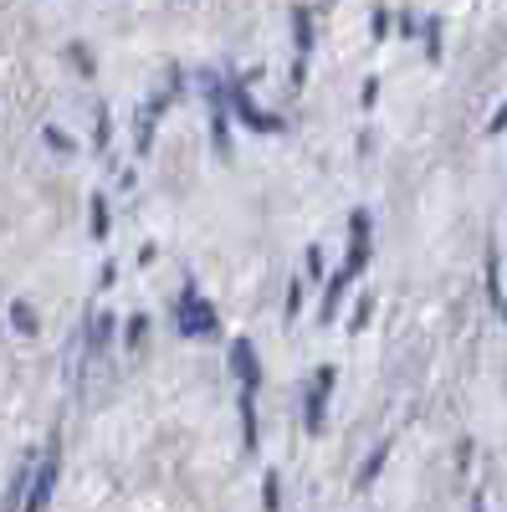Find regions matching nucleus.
Returning a JSON list of instances; mask_svg holds the SVG:
<instances>
[{
    "label": "nucleus",
    "mask_w": 507,
    "mask_h": 512,
    "mask_svg": "<svg viewBox=\"0 0 507 512\" xmlns=\"http://www.w3.org/2000/svg\"><path fill=\"white\" fill-rule=\"evenodd\" d=\"M11 328H16V333H26V338H36V328H41V323H36V313H31L26 303H11Z\"/></svg>",
    "instance_id": "obj_18"
},
{
    "label": "nucleus",
    "mask_w": 507,
    "mask_h": 512,
    "mask_svg": "<svg viewBox=\"0 0 507 512\" xmlns=\"http://www.w3.org/2000/svg\"><path fill=\"white\" fill-rule=\"evenodd\" d=\"M292 47H298L292 67H308V57H313V11L308 6H292Z\"/></svg>",
    "instance_id": "obj_10"
},
{
    "label": "nucleus",
    "mask_w": 507,
    "mask_h": 512,
    "mask_svg": "<svg viewBox=\"0 0 507 512\" xmlns=\"http://www.w3.org/2000/svg\"><path fill=\"white\" fill-rule=\"evenodd\" d=\"M159 113H164L159 103H149V108L139 113V154H149V149H154V123H159Z\"/></svg>",
    "instance_id": "obj_16"
},
{
    "label": "nucleus",
    "mask_w": 507,
    "mask_h": 512,
    "mask_svg": "<svg viewBox=\"0 0 507 512\" xmlns=\"http://www.w3.org/2000/svg\"><path fill=\"white\" fill-rule=\"evenodd\" d=\"M369 313H374V292H364V297H359V308H354V318H349V328L359 333V328L369 323Z\"/></svg>",
    "instance_id": "obj_25"
},
{
    "label": "nucleus",
    "mask_w": 507,
    "mask_h": 512,
    "mask_svg": "<svg viewBox=\"0 0 507 512\" xmlns=\"http://www.w3.org/2000/svg\"><path fill=\"white\" fill-rule=\"evenodd\" d=\"M231 374L241 384V395L262 390V359H257V349H251V338H231Z\"/></svg>",
    "instance_id": "obj_7"
},
{
    "label": "nucleus",
    "mask_w": 507,
    "mask_h": 512,
    "mask_svg": "<svg viewBox=\"0 0 507 512\" xmlns=\"http://www.w3.org/2000/svg\"><path fill=\"white\" fill-rule=\"evenodd\" d=\"M67 62H72V67H77L82 77H93V72H98V62H93V52H88V47H82V41H72V47H67Z\"/></svg>",
    "instance_id": "obj_22"
},
{
    "label": "nucleus",
    "mask_w": 507,
    "mask_h": 512,
    "mask_svg": "<svg viewBox=\"0 0 507 512\" xmlns=\"http://www.w3.org/2000/svg\"><path fill=\"white\" fill-rule=\"evenodd\" d=\"M298 313H303V282L292 277L287 282V318H298Z\"/></svg>",
    "instance_id": "obj_26"
},
{
    "label": "nucleus",
    "mask_w": 507,
    "mask_h": 512,
    "mask_svg": "<svg viewBox=\"0 0 507 512\" xmlns=\"http://www.w3.org/2000/svg\"><path fill=\"white\" fill-rule=\"evenodd\" d=\"M379 103V77H364V88H359V108H374Z\"/></svg>",
    "instance_id": "obj_27"
},
{
    "label": "nucleus",
    "mask_w": 507,
    "mask_h": 512,
    "mask_svg": "<svg viewBox=\"0 0 507 512\" xmlns=\"http://www.w3.org/2000/svg\"><path fill=\"white\" fill-rule=\"evenodd\" d=\"M487 303H492V313L507 328V287H502V251H497V241L487 246Z\"/></svg>",
    "instance_id": "obj_9"
},
{
    "label": "nucleus",
    "mask_w": 507,
    "mask_h": 512,
    "mask_svg": "<svg viewBox=\"0 0 507 512\" xmlns=\"http://www.w3.org/2000/svg\"><path fill=\"white\" fill-rule=\"evenodd\" d=\"M344 292H349V277H344V272H333L328 287H323V323L338 318V308H344Z\"/></svg>",
    "instance_id": "obj_14"
},
{
    "label": "nucleus",
    "mask_w": 507,
    "mask_h": 512,
    "mask_svg": "<svg viewBox=\"0 0 507 512\" xmlns=\"http://www.w3.org/2000/svg\"><path fill=\"white\" fill-rule=\"evenodd\" d=\"M113 333H118V318L113 313H93L88 323H82V359H88V369L113 349Z\"/></svg>",
    "instance_id": "obj_6"
},
{
    "label": "nucleus",
    "mask_w": 507,
    "mask_h": 512,
    "mask_svg": "<svg viewBox=\"0 0 507 512\" xmlns=\"http://www.w3.org/2000/svg\"><path fill=\"white\" fill-rule=\"evenodd\" d=\"M369 267V210H349V262L338 267L349 282Z\"/></svg>",
    "instance_id": "obj_8"
},
{
    "label": "nucleus",
    "mask_w": 507,
    "mask_h": 512,
    "mask_svg": "<svg viewBox=\"0 0 507 512\" xmlns=\"http://www.w3.org/2000/svg\"><path fill=\"white\" fill-rule=\"evenodd\" d=\"M333 364L313 369V384H308V400H303V420H308V436H323L328 425V395H333Z\"/></svg>",
    "instance_id": "obj_5"
},
{
    "label": "nucleus",
    "mask_w": 507,
    "mask_h": 512,
    "mask_svg": "<svg viewBox=\"0 0 507 512\" xmlns=\"http://www.w3.org/2000/svg\"><path fill=\"white\" fill-rule=\"evenodd\" d=\"M108 226H113V221H108V195H93V236L108 241Z\"/></svg>",
    "instance_id": "obj_23"
},
{
    "label": "nucleus",
    "mask_w": 507,
    "mask_h": 512,
    "mask_svg": "<svg viewBox=\"0 0 507 512\" xmlns=\"http://www.w3.org/2000/svg\"><path fill=\"white\" fill-rule=\"evenodd\" d=\"M108 144H113V118H108V108H98V123H93V149H98V154H108Z\"/></svg>",
    "instance_id": "obj_20"
},
{
    "label": "nucleus",
    "mask_w": 507,
    "mask_h": 512,
    "mask_svg": "<svg viewBox=\"0 0 507 512\" xmlns=\"http://www.w3.org/2000/svg\"><path fill=\"white\" fill-rule=\"evenodd\" d=\"M420 36H426V62H441V57H446V47H441V21H436V16L420 21Z\"/></svg>",
    "instance_id": "obj_17"
},
{
    "label": "nucleus",
    "mask_w": 507,
    "mask_h": 512,
    "mask_svg": "<svg viewBox=\"0 0 507 512\" xmlns=\"http://www.w3.org/2000/svg\"><path fill=\"white\" fill-rule=\"evenodd\" d=\"M118 328H123V349H134V354H139V349H144V338H149V318L134 313L129 323H118Z\"/></svg>",
    "instance_id": "obj_15"
},
{
    "label": "nucleus",
    "mask_w": 507,
    "mask_h": 512,
    "mask_svg": "<svg viewBox=\"0 0 507 512\" xmlns=\"http://www.w3.org/2000/svg\"><path fill=\"white\" fill-rule=\"evenodd\" d=\"M175 333L180 338H210L216 333V308H210V297L195 292V282H185V292L175 297Z\"/></svg>",
    "instance_id": "obj_2"
},
{
    "label": "nucleus",
    "mask_w": 507,
    "mask_h": 512,
    "mask_svg": "<svg viewBox=\"0 0 507 512\" xmlns=\"http://www.w3.org/2000/svg\"><path fill=\"white\" fill-rule=\"evenodd\" d=\"M395 26H400V36H415V31H420V21H415V16H410V11H405V16H400V21H395Z\"/></svg>",
    "instance_id": "obj_30"
},
{
    "label": "nucleus",
    "mask_w": 507,
    "mask_h": 512,
    "mask_svg": "<svg viewBox=\"0 0 507 512\" xmlns=\"http://www.w3.org/2000/svg\"><path fill=\"white\" fill-rule=\"evenodd\" d=\"M390 446L395 441H379L369 456H364V466H359V477H354V492H369V482L379 477V472H385V456H390Z\"/></svg>",
    "instance_id": "obj_13"
},
{
    "label": "nucleus",
    "mask_w": 507,
    "mask_h": 512,
    "mask_svg": "<svg viewBox=\"0 0 507 512\" xmlns=\"http://www.w3.org/2000/svg\"><path fill=\"white\" fill-rule=\"evenodd\" d=\"M236 410H241V441L246 451L257 456L262 451V425H257V395H236Z\"/></svg>",
    "instance_id": "obj_11"
},
{
    "label": "nucleus",
    "mask_w": 507,
    "mask_h": 512,
    "mask_svg": "<svg viewBox=\"0 0 507 512\" xmlns=\"http://www.w3.org/2000/svg\"><path fill=\"white\" fill-rule=\"evenodd\" d=\"M472 512H487V497L482 492H472Z\"/></svg>",
    "instance_id": "obj_31"
},
{
    "label": "nucleus",
    "mask_w": 507,
    "mask_h": 512,
    "mask_svg": "<svg viewBox=\"0 0 507 512\" xmlns=\"http://www.w3.org/2000/svg\"><path fill=\"white\" fill-rule=\"evenodd\" d=\"M31 461H36V456H26V461L16 466V477H11L6 497H0V512H21V502H26V487H31Z\"/></svg>",
    "instance_id": "obj_12"
},
{
    "label": "nucleus",
    "mask_w": 507,
    "mask_h": 512,
    "mask_svg": "<svg viewBox=\"0 0 507 512\" xmlns=\"http://www.w3.org/2000/svg\"><path fill=\"white\" fill-rule=\"evenodd\" d=\"M57 477H62V436L52 431V436H47V451L31 461V487H26L21 512H41V507H47L52 492H57Z\"/></svg>",
    "instance_id": "obj_1"
},
{
    "label": "nucleus",
    "mask_w": 507,
    "mask_h": 512,
    "mask_svg": "<svg viewBox=\"0 0 507 512\" xmlns=\"http://www.w3.org/2000/svg\"><path fill=\"white\" fill-rule=\"evenodd\" d=\"M41 144H47V149H57V154H72V149H77V144L62 134L57 123H41Z\"/></svg>",
    "instance_id": "obj_21"
},
{
    "label": "nucleus",
    "mask_w": 507,
    "mask_h": 512,
    "mask_svg": "<svg viewBox=\"0 0 507 512\" xmlns=\"http://www.w3.org/2000/svg\"><path fill=\"white\" fill-rule=\"evenodd\" d=\"M226 108L251 128V134H282V118L277 113H267V108H257V103H251V93H246V82H226Z\"/></svg>",
    "instance_id": "obj_4"
},
{
    "label": "nucleus",
    "mask_w": 507,
    "mask_h": 512,
    "mask_svg": "<svg viewBox=\"0 0 507 512\" xmlns=\"http://www.w3.org/2000/svg\"><path fill=\"white\" fill-rule=\"evenodd\" d=\"M262 507H267V512H282V477H277V472L262 477Z\"/></svg>",
    "instance_id": "obj_19"
},
{
    "label": "nucleus",
    "mask_w": 507,
    "mask_h": 512,
    "mask_svg": "<svg viewBox=\"0 0 507 512\" xmlns=\"http://www.w3.org/2000/svg\"><path fill=\"white\" fill-rule=\"evenodd\" d=\"M390 31H395V16H390L385 6H374V16H369V36H374V41H385Z\"/></svg>",
    "instance_id": "obj_24"
},
{
    "label": "nucleus",
    "mask_w": 507,
    "mask_h": 512,
    "mask_svg": "<svg viewBox=\"0 0 507 512\" xmlns=\"http://www.w3.org/2000/svg\"><path fill=\"white\" fill-rule=\"evenodd\" d=\"M323 267H328V256H323V246H308V277H323Z\"/></svg>",
    "instance_id": "obj_28"
},
{
    "label": "nucleus",
    "mask_w": 507,
    "mask_h": 512,
    "mask_svg": "<svg viewBox=\"0 0 507 512\" xmlns=\"http://www.w3.org/2000/svg\"><path fill=\"white\" fill-rule=\"evenodd\" d=\"M200 88H205V108H210V139H216L221 159H231V108H226V82L221 77H200Z\"/></svg>",
    "instance_id": "obj_3"
},
{
    "label": "nucleus",
    "mask_w": 507,
    "mask_h": 512,
    "mask_svg": "<svg viewBox=\"0 0 507 512\" xmlns=\"http://www.w3.org/2000/svg\"><path fill=\"white\" fill-rule=\"evenodd\" d=\"M487 134H492V139H497V134H507V103H502V108L487 118Z\"/></svg>",
    "instance_id": "obj_29"
}]
</instances>
